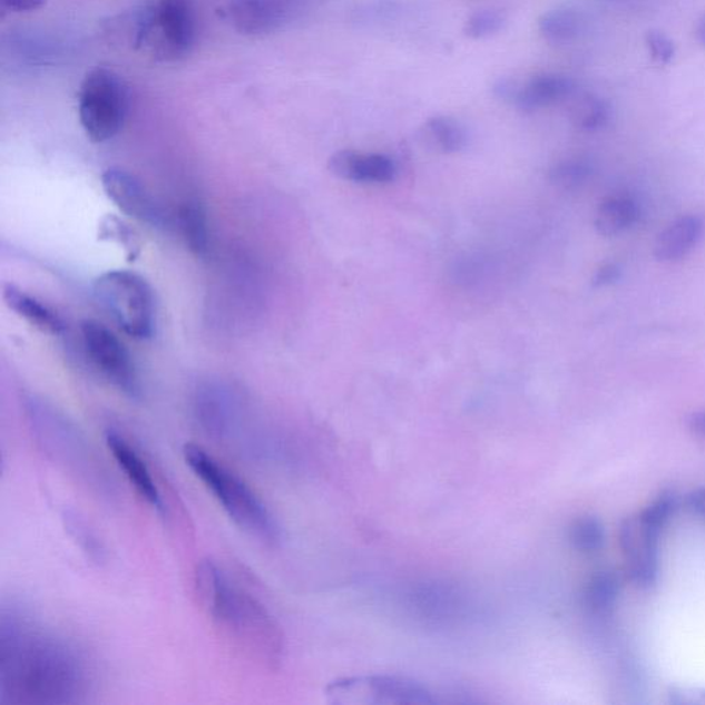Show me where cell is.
Listing matches in <instances>:
<instances>
[{
	"label": "cell",
	"instance_id": "obj_33",
	"mask_svg": "<svg viewBox=\"0 0 705 705\" xmlns=\"http://www.w3.org/2000/svg\"><path fill=\"white\" fill-rule=\"evenodd\" d=\"M687 509L702 520H705V488L692 492L686 500Z\"/></svg>",
	"mask_w": 705,
	"mask_h": 705
},
{
	"label": "cell",
	"instance_id": "obj_22",
	"mask_svg": "<svg viewBox=\"0 0 705 705\" xmlns=\"http://www.w3.org/2000/svg\"><path fill=\"white\" fill-rule=\"evenodd\" d=\"M179 225L190 252L197 256H206L209 249V226L202 204L189 202L180 207Z\"/></svg>",
	"mask_w": 705,
	"mask_h": 705
},
{
	"label": "cell",
	"instance_id": "obj_2",
	"mask_svg": "<svg viewBox=\"0 0 705 705\" xmlns=\"http://www.w3.org/2000/svg\"><path fill=\"white\" fill-rule=\"evenodd\" d=\"M195 593L200 608L227 644L256 666L276 669L284 657V635L275 617L217 562L197 565Z\"/></svg>",
	"mask_w": 705,
	"mask_h": 705
},
{
	"label": "cell",
	"instance_id": "obj_30",
	"mask_svg": "<svg viewBox=\"0 0 705 705\" xmlns=\"http://www.w3.org/2000/svg\"><path fill=\"white\" fill-rule=\"evenodd\" d=\"M646 48L652 58L660 66H668L675 57V46L666 33L660 31H649L645 37Z\"/></svg>",
	"mask_w": 705,
	"mask_h": 705
},
{
	"label": "cell",
	"instance_id": "obj_14",
	"mask_svg": "<svg viewBox=\"0 0 705 705\" xmlns=\"http://www.w3.org/2000/svg\"><path fill=\"white\" fill-rule=\"evenodd\" d=\"M225 16L241 33L266 35L285 25L288 11L280 0H231Z\"/></svg>",
	"mask_w": 705,
	"mask_h": 705
},
{
	"label": "cell",
	"instance_id": "obj_17",
	"mask_svg": "<svg viewBox=\"0 0 705 705\" xmlns=\"http://www.w3.org/2000/svg\"><path fill=\"white\" fill-rule=\"evenodd\" d=\"M3 300L17 316L25 319L32 327L45 334L60 335L66 330L62 319L52 309L13 284L4 285Z\"/></svg>",
	"mask_w": 705,
	"mask_h": 705
},
{
	"label": "cell",
	"instance_id": "obj_35",
	"mask_svg": "<svg viewBox=\"0 0 705 705\" xmlns=\"http://www.w3.org/2000/svg\"><path fill=\"white\" fill-rule=\"evenodd\" d=\"M696 37L698 42H701L705 48V16H703L697 22Z\"/></svg>",
	"mask_w": 705,
	"mask_h": 705
},
{
	"label": "cell",
	"instance_id": "obj_8",
	"mask_svg": "<svg viewBox=\"0 0 705 705\" xmlns=\"http://www.w3.org/2000/svg\"><path fill=\"white\" fill-rule=\"evenodd\" d=\"M330 703L334 704H434L437 701L418 682L388 677H360L332 682L325 691Z\"/></svg>",
	"mask_w": 705,
	"mask_h": 705
},
{
	"label": "cell",
	"instance_id": "obj_23",
	"mask_svg": "<svg viewBox=\"0 0 705 705\" xmlns=\"http://www.w3.org/2000/svg\"><path fill=\"white\" fill-rule=\"evenodd\" d=\"M581 26V17L578 11L567 8L547 11L538 21L541 37L552 45L572 42L579 37Z\"/></svg>",
	"mask_w": 705,
	"mask_h": 705
},
{
	"label": "cell",
	"instance_id": "obj_18",
	"mask_svg": "<svg viewBox=\"0 0 705 705\" xmlns=\"http://www.w3.org/2000/svg\"><path fill=\"white\" fill-rule=\"evenodd\" d=\"M639 219L638 203L630 196H610L597 209L596 229L605 237L619 236Z\"/></svg>",
	"mask_w": 705,
	"mask_h": 705
},
{
	"label": "cell",
	"instance_id": "obj_25",
	"mask_svg": "<svg viewBox=\"0 0 705 705\" xmlns=\"http://www.w3.org/2000/svg\"><path fill=\"white\" fill-rule=\"evenodd\" d=\"M593 174L591 163L582 157H569L558 161L551 168L549 177L551 184L565 190L578 189L590 179Z\"/></svg>",
	"mask_w": 705,
	"mask_h": 705
},
{
	"label": "cell",
	"instance_id": "obj_15",
	"mask_svg": "<svg viewBox=\"0 0 705 705\" xmlns=\"http://www.w3.org/2000/svg\"><path fill=\"white\" fill-rule=\"evenodd\" d=\"M575 81L567 75L539 74L527 81H520L517 96L511 105H515L522 112H535V110L568 100L575 95Z\"/></svg>",
	"mask_w": 705,
	"mask_h": 705
},
{
	"label": "cell",
	"instance_id": "obj_26",
	"mask_svg": "<svg viewBox=\"0 0 705 705\" xmlns=\"http://www.w3.org/2000/svg\"><path fill=\"white\" fill-rule=\"evenodd\" d=\"M506 25L507 16L502 10L483 9L469 17L463 33L470 39H486L502 31Z\"/></svg>",
	"mask_w": 705,
	"mask_h": 705
},
{
	"label": "cell",
	"instance_id": "obj_7",
	"mask_svg": "<svg viewBox=\"0 0 705 705\" xmlns=\"http://www.w3.org/2000/svg\"><path fill=\"white\" fill-rule=\"evenodd\" d=\"M80 331L87 358L90 359L92 365L128 398H138L141 393V384H139L133 355L125 343L112 331L95 320H86L81 323Z\"/></svg>",
	"mask_w": 705,
	"mask_h": 705
},
{
	"label": "cell",
	"instance_id": "obj_13",
	"mask_svg": "<svg viewBox=\"0 0 705 705\" xmlns=\"http://www.w3.org/2000/svg\"><path fill=\"white\" fill-rule=\"evenodd\" d=\"M329 170L335 177L360 184H388L395 178V165L381 154L340 150L330 157Z\"/></svg>",
	"mask_w": 705,
	"mask_h": 705
},
{
	"label": "cell",
	"instance_id": "obj_27",
	"mask_svg": "<svg viewBox=\"0 0 705 705\" xmlns=\"http://www.w3.org/2000/svg\"><path fill=\"white\" fill-rule=\"evenodd\" d=\"M677 509V497L673 492H664L654 503H650L638 517L644 526L662 532L663 528Z\"/></svg>",
	"mask_w": 705,
	"mask_h": 705
},
{
	"label": "cell",
	"instance_id": "obj_4",
	"mask_svg": "<svg viewBox=\"0 0 705 705\" xmlns=\"http://www.w3.org/2000/svg\"><path fill=\"white\" fill-rule=\"evenodd\" d=\"M98 303L125 334L147 340L155 330V300L149 284L130 271H110L92 285Z\"/></svg>",
	"mask_w": 705,
	"mask_h": 705
},
{
	"label": "cell",
	"instance_id": "obj_16",
	"mask_svg": "<svg viewBox=\"0 0 705 705\" xmlns=\"http://www.w3.org/2000/svg\"><path fill=\"white\" fill-rule=\"evenodd\" d=\"M705 219L691 214L674 221L657 236L654 253L658 261L673 262L685 258L702 242Z\"/></svg>",
	"mask_w": 705,
	"mask_h": 705
},
{
	"label": "cell",
	"instance_id": "obj_11",
	"mask_svg": "<svg viewBox=\"0 0 705 705\" xmlns=\"http://www.w3.org/2000/svg\"><path fill=\"white\" fill-rule=\"evenodd\" d=\"M105 194L121 213L150 225H161L163 214L154 197L134 174L124 168H108L102 174Z\"/></svg>",
	"mask_w": 705,
	"mask_h": 705
},
{
	"label": "cell",
	"instance_id": "obj_10",
	"mask_svg": "<svg viewBox=\"0 0 705 705\" xmlns=\"http://www.w3.org/2000/svg\"><path fill=\"white\" fill-rule=\"evenodd\" d=\"M658 530L645 527L637 520H626L620 528V546L628 572L635 585L648 588L658 576Z\"/></svg>",
	"mask_w": 705,
	"mask_h": 705
},
{
	"label": "cell",
	"instance_id": "obj_12",
	"mask_svg": "<svg viewBox=\"0 0 705 705\" xmlns=\"http://www.w3.org/2000/svg\"><path fill=\"white\" fill-rule=\"evenodd\" d=\"M105 442H107L108 450L112 453L116 464L124 471L126 479L136 489L139 497L157 511H165L166 507L163 503L160 489L156 486L147 462H145L136 448L115 430L107 431Z\"/></svg>",
	"mask_w": 705,
	"mask_h": 705
},
{
	"label": "cell",
	"instance_id": "obj_6",
	"mask_svg": "<svg viewBox=\"0 0 705 705\" xmlns=\"http://www.w3.org/2000/svg\"><path fill=\"white\" fill-rule=\"evenodd\" d=\"M28 408L39 444L49 457L74 473L85 476L86 479H89L90 474L100 476L95 457L66 418L38 401H29Z\"/></svg>",
	"mask_w": 705,
	"mask_h": 705
},
{
	"label": "cell",
	"instance_id": "obj_5",
	"mask_svg": "<svg viewBox=\"0 0 705 705\" xmlns=\"http://www.w3.org/2000/svg\"><path fill=\"white\" fill-rule=\"evenodd\" d=\"M127 109L128 90L118 74L96 68L86 75L79 90V119L90 141L114 138L125 124Z\"/></svg>",
	"mask_w": 705,
	"mask_h": 705
},
{
	"label": "cell",
	"instance_id": "obj_3",
	"mask_svg": "<svg viewBox=\"0 0 705 705\" xmlns=\"http://www.w3.org/2000/svg\"><path fill=\"white\" fill-rule=\"evenodd\" d=\"M183 454L186 466L238 528L264 544H277L280 527L276 518L248 483L199 445L186 444Z\"/></svg>",
	"mask_w": 705,
	"mask_h": 705
},
{
	"label": "cell",
	"instance_id": "obj_28",
	"mask_svg": "<svg viewBox=\"0 0 705 705\" xmlns=\"http://www.w3.org/2000/svg\"><path fill=\"white\" fill-rule=\"evenodd\" d=\"M454 594L444 587L421 588L415 596L418 599V608L428 611L431 616L448 615L452 610L454 604Z\"/></svg>",
	"mask_w": 705,
	"mask_h": 705
},
{
	"label": "cell",
	"instance_id": "obj_24",
	"mask_svg": "<svg viewBox=\"0 0 705 705\" xmlns=\"http://www.w3.org/2000/svg\"><path fill=\"white\" fill-rule=\"evenodd\" d=\"M569 540L576 550L585 552V555L601 551L606 544L604 523L597 517H581L570 527Z\"/></svg>",
	"mask_w": 705,
	"mask_h": 705
},
{
	"label": "cell",
	"instance_id": "obj_21",
	"mask_svg": "<svg viewBox=\"0 0 705 705\" xmlns=\"http://www.w3.org/2000/svg\"><path fill=\"white\" fill-rule=\"evenodd\" d=\"M621 585L619 576L601 570L588 580L585 588V605L593 615L606 616L614 611L619 599Z\"/></svg>",
	"mask_w": 705,
	"mask_h": 705
},
{
	"label": "cell",
	"instance_id": "obj_20",
	"mask_svg": "<svg viewBox=\"0 0 705 705\" xmlns=\"http://www.w3.org/2000/svg\"><path fill=\"white\" fill-rule=\"evenodd\" d=\"M614 115L609 101L596 95H580L575 97L569 107V119L581 131L593 133L601 130L609 124Z\"/></svg>",
	"mask_w": 705,
	"mask_h": 705
},
{
	"label": "cell",
	"instance_id": "obj_9",
	"mask_svg": "<svg viewBox=\"0 0 705 705\" xmlns=\"http://www.w3.org/2000/svg\"><path fill=\"white\" fill-rule=\"evenodd\" d=\"M196 40V19L192 0H159L154 6V31L149 45L165 60L188 56ZM154 45V46H155Z\"/></svg>",
	"mask_w": 705,
	"mask_h": 705
},
{
	"label": "cell",
	"instance_id": "obj_32",
	"mask_svg": "<svg viewBox=\"0 0 705 705\" xmlns=\"http://www.w3.org/2000/svg\"><path fill=\"white\" fill-rule=\"evenodd\" d=\"M620 267L615 264H605L594 275L593 283L596 287L614 284L620 277Z\"/></svg>",
	"mask_w": 705,
	"mask_h": 705
},
{
	"label": "cell",
	"instance_id": "obj_1",
	"mask_svg": "<svg viewBox=\"0 0 705 705\" xmlns=\"http://www.w3.org/2000/svg\"><path fill=\"white\" fill-rule=\"evenodd\" d=\"M89 658L62 635L20 609L0 615V702L13 705L85 703L92 687Z\"/></svg>",
	"mask_w": 705,
	"mask_h": 705
},
{
	"label": "cell",
	"instance_id": "obj_31",
	"mask_svg": "<svg viewBox=\"0 0 705 705\" xmlns=\"http://www.w3.org/2000/svg\"><path fill=\"white\" fill-rule=\"evenodd\" d=\"M3 11H13V13H27L42 9L48 0H0Z\"/></svg>",
	"mask_w": 705,
	"mask_h": 705
},
{
	"label": "cell",
	"instance_id": "obj_19",
	"mask_svg": "<svg viewBox=\"0 0 705 705\" xmlns=\"http://www.w3.org/2000/svg\"><path fill=\"white\" fill-rule=\"evenodd\" d=\"M419 134L429 149L440 151V154H457L468 143L464 128L450 116H434L428 119Z\"/></svg>",
	"mask_w": 705,
	"mask_h": 705
},
{
	"label": "cell",
	"instance_id": "obj_34",
	"mask_svg": "<svg viewBox=\"0 0 705 705\" xmlns=\"http://www.w3.org/2000/svg\"><path fill=\"white\" fill-rule=\"evenodd\" d=\"M687 428H689L692 434L705 440V410L692 412L689 418H687Z\"/></svg>",
	"mask_w": 705,
	"mask_h": 705
},
{
	"label": "cell",
	"instance_id": "obj_29",
	"mask_svg": "<svg viewBox=\"0 0 705 705\" xmlns=\"http://www.w3.org/2000/svg\"><path fill=\"white\" fill-rule=\"evenodd\" d=\"M67 520V529L68 532L71 533L72 538L78 541L80 549L87 552L91 559L95 561H101L104 558L105 551L101 541L98 540L95 532L89 530L85 521H81L80 518L76 516L66 517Z\"/></svg>",
	"mask_w": 705,
	"mask_h": 705
}]
</instances>
